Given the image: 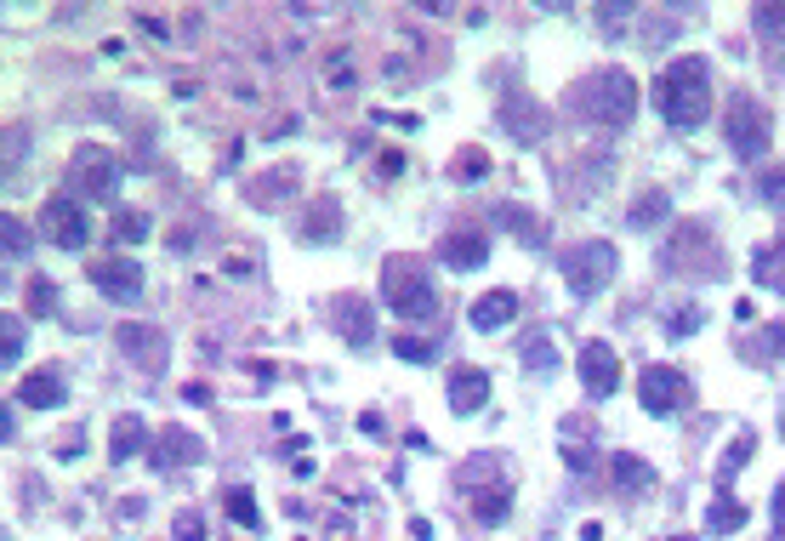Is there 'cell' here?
<instances>
[{
    "instance_id": "obj_46",
    "label": "cell",
    "mask_w": 785,
    "mask_h": 541,
    "mask_svg": "<svg viewBox=\"0 0 785 541\" xmlns=\"http://www.w3.org/2000/svg\"><path fill=\"white\" fill-rule=\"evenodd\" d=\"M137 23H143V29H148V35H155V40H171V29H165V23H160V17H155V12H143V17H137Z\"/></svg>"
},
{
    "instance_id": "obj_13",
    "label": "cell",
    "mask_w": 785,
    "mask_h": 541,
    "mask_svg": "<svg viewBox=\"0 0 785 541\" xmlns=\"http://www.w3.org/2000/svg\"><path fill=\"white\" fill-rule=\"evenodd\" d=\"M91 285L103 291L109 303L132 308V303L143 297V262H137V257H132V262H125V257H109V262H97V268H91Z\"/></svg>"
},
{
    "instance_id": "obj_48",
    "label": "cell",
    "mask_w": 785,
    "mask_h": 541,
    "mask_svg": "<svg viewBox=\"0 0 785 541\" xmlns=\"http://www.w3.org/2000/svg\"><path fill=\"white\" fill-rule=\"evenodd\" d=\"M404 171V155H382V177H398Z\"/></svg>"
},
{
    "instance_id": "obj_41",
    "label": "cell",
    "mask_w": 785,
    "mask_h": 541,
    "mask_svg": "<svg viewBox=\"0 0 785 541\" xmlns=\"http://www.w3.org/2000/svg\"><path fill=\"white\" fill-rule=\"evenodd\" d=\"M592 17H598V29H603V35H610V40H615V35L626 29V23H631V17H638V12H631V7H598Z\"/></svg>"
},
{
    "instance_id": "obj_14",
    "label": "cell",
    "mask_w": 785,
    "mask_h": 541,
    "mask_svg": "<svg viewBox=\"0 0 785 541\" xmlns=\"http://www.w3.org/2000/svg\"><path fill=\"white\" fill-rule=\"evenodd\" d=\"M444 399H450L455 416H478L490 405V377L478 371V365H455L450 382H444Z\"/></svg>"
},
{
    "instance_id": "obj_37",
    "label": "cell",
    "mask_w": 785,
    "mask_h": 541,
    "mask_svg": "<svg viewBox=\"0 0 785 541\" xmlns=\"http://www.w3.org/2000/svg\"><path fill=\"white\" fill-rule=\"evenodd\" d=\"M757 194H763L769 206H780V211H785V165H769L763 177H757Z\"/></svg>"
},
{
    "instance_id": "obj_28",
    "label": "cell",
    "mask_w": 785,
    "mask_h": 541,
    "mask_svg": "<svg viewBox=\"0 0 785 541\" xmlns=\"http://www.w3.org/2000/svg\"><path fill=\"white\" fill-rule=\"evenodd\" d=\"M615 484H621V490H649V484H654V467H649L643 456L621 451V456H615Z\"/></svg>"
},
{
    "instance_id": "obj_23",
    "label": "cell",
    "mask_w": 785,
    "mask_h": 541,
    "mask_svg": "<svg viewBox=\"0 0 785 541\" xmlns=\"http://www.w3.org/2000/svg\"><path fill=\"white\" fill-rule=\"evenodd\" d=\"M751 280L763 285V291H780V297H785V239L757 245V251H751Z\"/></svg>"
},
{
    "instance_id": "obj_3",
    "label": "cell",
    "mask_w": 785,
    "mask_h": 541,
    "mask_svg": "<svg viewBox=\"0 0 785 541\" xmlns=\"http://www.w3.org/2000/svg\"><path fill=\"white\" fill-rule=\"evenodd\" d=\"M382 303H388L398 319H433V313H439L433 274H427L416 257H388V262H382Z\"/></svg>"
},
{
    "instance_id": "obj_44",
    "label": "cell",
    "mask_w": 785,
    "mask_h": 541,
    "mask_svg": "<svg viewBox=\"0 0 785 541\" xmlns=\"http://www.w3.org/2000/svg\"><path fill=\"white\" fill-rule=\"evenodd\" d=\"M774 541H785V479L774 484Z\"/></svg>"
},
{
    "instance_id": "obj_15",
    "label": "cell",
    "mask_w": 785,
    "mask_h": 541,
    "mask_svg": "<svg viewBox=\"0 0 785 541\" xmlns=\"http://www.w3.org/2000/svg\"><path fill=\"white\" fill-rule=\"evenodd\" d=\"M439 257H444V268H455V274H473V268L490 262V239L478 229H455V234H444Z\"/></svg>"
},
{
    "instance_id": "obj_4",
    "label": "cell",
    "mask_w": 785,
    "mask_h": 541,
    "mask_svg": "<svg viewBox=\"0 0 785 541\" xmlns=\"http://www.w3.org/2000/svg\"><path fill=\"white\" fill-rule=\"evenodd\" d=\"M723 137H728V155L734 160H763L769 155V143H774V114L763 97H751V91H734L728 97V109H723Z\"/></svg>"
},
{
    "instance_id": "obj_35",
    "label": "cell",
    "mask_w": 785,
    "mask_h": 541,
    "mask_svg": "<svg viewBox=\"0 0 785 541\" xmlns=\"http://www.w3.org/2000/svg\"><path fill=\"white\" fill-rule=\"evenodd\" d=\"M114 239H120V245L148 239V217H143V211H120V217H114Z\"/></svg>"
},
{
    "instance_id": "obj_26",
    "label": "cell",
    "mask_w": 785,
    "mask_h": 541,
    "mask_svg": "<svg viewBox=\"0 0 785 541\" xmlns=\"http://www.w3.org/2000/svg\"><path fill=\"white\" fill-rule=\"evenodd\" d=\"M473 513H478V525H506V513H513V490H506V484L473 490Z\"/></svg>"
},
{
    "instance_id": "obj_31",
    "label": "cell",
    "mask_w": 785,
    "mask_h": 541,
    "mask_svg": "<svg viewBox=\"0 0 785 541\" xmlns=\"http://www.w3.org/2000/svg\"><path fill=\"white\" fill-rule=\"evenodd\" d=\"M17 359H23V319L0 313V371H12Z\"/></svg>"
},
{
    "instance_id": "obj_1",
    "label": "cell",
    "mask_w": 785,
    "mask_h": 541,
    "mask_svg": "<svg viewBox=\"0 0 785 541\" xmlns=\"http://www.w3.org/2000/svg\"><path fill=\"white\" fill-rule=\"evenodd\" d=\"M654 109H661V120L677 132L706 126V114H712V63L695 58V52L672 58L661 69V81H654Z\"/></svg>"
},
{
    "instance_id": "obj_7",
    "label": "cell",
    "mask_w": 785,
    "mask_h": 541,
    "mask_svg": "<svg viewBox=\"0 0 785 541\" xmlns=\"http://www.w3.org/2000/svg\"><path fill=\"white\" fill-rule=\"evenodd\" d=\"M615 268H621V251H615L610 239H580V245H569V251H564V280H569L575 297H587V303L615 280Z\"/></svg>"
},
{
    "instance_id": "obj_9",
    "label": "cell",
    "mask_w": 785,
    "mask_h": 541,
    "mask_svg": "<svg viewBox=\"0 0 785 541\" xmlns=\"http://www.w3.org/2000/svg\"><path fill=\"white\" fill-rule=\"evenodd\" d=\"M40 223H46V234H52V245H63V251H86L91 245V217H86V206L74 200V194H52V200L40 206Z\"/></svg>"
},
{
    "instance_id": "obj_38",
    "label": "cell",
    "mask_w": 785,
    "mask_h": 541,
    "mask_svg": "<svg viewBox=\"0 0 785 541\" xmlns=\"http://www.w3.org/2000/svg\"><path fill=\"white\" fill-rule=\"evenodd\" d=\"M524 371H536V377H552V342L547 336H536L524 348Z\"/></svg>"
},
{
    "instance_id": "obj_18",
    "label": "cell",
    "mask_w": 785,
    "mask_h": 541,
    "mask_svg": "<svg viewBox=\"0 0 785 541\" xmlns=\"http://www.w3.org/2000/svg\"><path fill=\"white\" fill-rule=\"evenodd\" d=\"M518 319V297L513 291H485V297L473 303V331H506Z\"/></svg>"
},
{
    "instance_id": "obj_27",
    "label": "cell",
    "mask_w": 785,
    "mask_h": 541,
    "mask_svg": "<svg viewBox=\"0 0 785 541\" xmlns=\"http://www.w3.org/2000/svg\"><path fill=\"white\" fill-rule=\"evenodd\" d=\"M746 519H751V513H746L740 502H734V496H717L712 507H706V530H712V536H734V530H746Z\"/></svg>"
},
{
    "instance_id": "obj_12",
    "label": "cell",
    "mask_w": 785,
    "mask_h": 541,
    "mask_svg": "<svg viewBox=\"0 0 785 541\" xmlns=\"http://www.w3.org/2000/svg\"><path fill=\"white\" fill-rule=\"evenodd\" d=\"M575 377H580V388H587L592 399H610V393L621 388V359H615L610 342H587L580 359H575Z\"/></svg>"
},
{
    "instance_id": "obj_20",
    "label": "cell",
    "mask_w": 785,
    "mask_h": 541,
    "mask_svg": "<svg viewBox=\"0 0 785 541\" xmlns=\"http://www.w3.org/2000/svg\"><path fill=\"white\" fill-rule=\"evenodd\" d=\"M194 462H206V445H199L188 428H165V433H160L155 467H194Z\"/></svg>"
},
{
    "instance_id": "obj_45",
    "label": "cell",
    "mask_w": 785,
    "mask_h": 541,
    "mask_svg": "<svg viewBox=\"0 0 785 541\" xmlns=\"http://www.w3.org/2000/svg\"><path fill=\"white\" fill-rule=\"evenodd\" d=\"M331 86H336V91H347V86H353V63H347V58H336V63H331Z\"/></svg>"
},
{
    "instance_id": "obj_34",
    "label": "cell",
    "mask_w": 785,
    "mask_h": 541,
    "mask_svg": "<svg viewBox=\"0 0 785 541\" xmlns=\"http://www.w3.org/2000/svg\"><path fill=\"white\" fill-rule=\"evenodd\" d=\"M393 354H398V359H410V365H427V359H439V342H427V336H404V331H398Z\"/></svg>"
},
{
    "instance_id": "obj_42",
    "label": "cell",
    "mask_w": 785,
    "mask_h": 541,
    "mask_svg": "<svg viewBox=\"0 0 785 541\" xmlns=\"http://www.w3.org/2000/svg\"><path fill=\"white\" fill-rule=\"evenodd\" d=\"M17 155H23V137H0V183H7V171H12Z\"/></svg>"
},
{
    "instance_id": "obj_43",
    "label": "cell",
    "mask_w": 785,
    "mask_h": 541,
    "mask_svg": "<svg viewBox=\"0 0 785 541\" xmlns=\"http://www.w3.org/2000/svg\"><path fill=\"white\" fill-rule=\"evenodd\" d=\"M564 462H569V467H575V474H587V467H592V462H598V456H592V451H587V445H564Z\"/></svg>"
},
{
    "instance_id": "obj_25",
    "label": "cell",
    "mask_w": 785,
    "mask_h": 541,
    "mask_svg": "<svg viewBox=\"0 0 785 541\" xmlns=\"http://www.w3.org/2000/svg\"><path fill=\"white\" fill-rule=\"evenodd\" d=\"M29 251H35V229L23 223V217L0 211V257H7V262H23Z\"/></svg>"
},
{
    "instance_id": "obj_49",
    "label": "cell",
    "mask_w": 785,
    "mask_h": 541,
    "mask_svg": "<svg viewBox=\"0 0 785 541\" xmlns=\"http://www.w3.org/2000/svg\"><path fill=\"white\" fill-rule=\"evenodd\" d=\"M410 536H416V541H433V525H427V519H416V525H410Z\"/></svg>"
},
{
    "instance_id": "obj_11",
    "label": "cell",
    "mask_w": 785,
    "mask_h": 541,
    "mask_svg": "<svg viewBox=\"0 0 785 541\" xmlns=\"http://www.w3.org/2000/svg\"><path fill=\"white\" fill-rule=\"evenodd\" d=\"M114 342H120V348L137 359V371H143V377H160V371H165V359H171V342H165V331L143 325V319H125V325L114 331Z\"/></svg>"
},
{
    "instance_id": "obj_40",
    "label": "cell",
    "mask_w": 785,
    "mask_h": 541,
    "mask_svg": "<svg viewBox=\"0 0 785 541\" xmlns=\"http://www.w3.org/2000/svg\"><path fill=\"white\" fill-rule=\"evenodd\" d=\"M700 325H706V313H700V308L689 303V308H677V313L666 319V336H695Z\"/></svg>"
},
{
    "instance_id": "obj_22",
    "label": "cell",
    "mask_w": 785,
    "mask_h": 541,
    "mask_svg": "<svg viewBox=\"0 0 785 541\" xmlns=\"http://www.w3.org/2000/svg\"><path fill=\"white\" fill-rule=\"evenodd\" d=\"M17 405H29V410H58V405H63V377L29 371V377L17 382Z\"/></svg>"
},
{
    "instance_id": "obj_33",
    "label": "cell",
    "mask_w": 785,
    "mask_h": 541,
    "mask_svg": "<svg viewBox=\"0 0 785 541\" xmlns=\"http://www.w3.org/2000/svg\"><path fill=\"white\" fill-rule=\"evenodd\" d=\"M751 451H757V433H740V439H734L728 456H723V467H717V484H728L734 474H740V467L751 462Z\"/></svg>"
},
{
    "instance_id": "obj_17",
    "label": "cell",
    "mask_w": 785,
    "mask_h": 541,
    "mask_svg": "<svg viewBox=\"0 0 785 541\" xmlns=\"http://www.w3.org/2000/svg\"><path fill=\"white\" fill-rule=\"evenodd\" d=\"M495 223L513 234L518 245H547V217L541 211H529V206H518V200H506V206H495Z\"/></svg>"
},
{
    "instance_id": "obj_47",
    "label": "cell",
    "mask_w": 785,
    "mask_h": 541,
    "mask_svg": "<svg viewBox=\"0 0 785 541\" xmlns=\"http://www.w3.org/2000/svg\"><path fill=\"white\" fill-rule=\"evenodd\" d=\"M12 433H17V422H12V410H7V405H0V445H7V439H12Z\"/></svg>"
},
{
    "instance_id": "obj_29",
    "label": "cell",
    "mask_w": 785,
    "mask_h": 541,
    "mask_svg": "<svg viewBox=\"0 0 785 541\" xmlns=\"http://www.w3.org/2000/svg\"><path fill=\"white\" fill-rule=\"evenodd\" d=\"M450 177H455V183H485V177H490V155H485V149H455Z\"/></svg>"
},
{
    "instance_id": "obj_16",
    "label": "cell",
    "mask_w": 785,
    "mask_h": 541,
    "mask_svg": "<svg viewBox=\"0 0 785 541\" xmlns=\"http://www.w3.org/2000/svg\"><path fill=\"white\" fill-rule=\"evenodd\" d=\"M342 239V200L336 194H319L308 223H302V245H336Z\"/></svg>"
},
{
    "instance_id": "obj_51",
    "label": "cell",
    "mask_w": 785,
    "mask_h": 541,
    "mask_svg": "<svg viewBox=\"0 0 785 541\" xmlns=\"http://www.w3.org/2000/svg\"><path fill=\"white\" fill-rule=\"evenodd\" d=\"M672 541H689V536H672Z\"/></svg>"
},
{
    "instance_id": "obj_24",
    "label": "cell",
    "mask_w": 785,
    "mask_h": 541,
    "mask_svg": "<svg viewBox=\"0 0 785 541\" xmlns=\"http://www.w3.org/2000/svg\"><path fill=\"white\" fill-rule=\"evenodd\" d=\"M666 217H672V194H666V188H649V194H638V200H631L626 223H631V229H661Z\"/></svg>"
},
{
    "instance_id": "obj_8",
    "label": "cell",
    "mask_w": 785,
    "mask_h": 541,
    "mask_svg": "<svg viewBox=\"0 0 785 541\" xmlns=\"http://www.w3.org/2000/svg\"><path fill=\"white\" fill-rule=\"evenodd\" d=\"M495 120H501V132L513 137V143H541V137H547V126H552L547 103H541V97H529L524 86L501 91V103H495Z\"/></svg>"
},
{
    "instance_id": "obj_36",
    "label": "cell",
    "mask_w": 785,
    "mask_h": 541,
    "mask_svg": "<svg viewBox=\"0 0 785 541\" xmlns=\"http://www.w3.org/2000/svg\"><path fill=\"white\" fill-rule=\"evenodd\" d=\"M52 308H58V285L35 274V280H29V313H35V319H46Z\"/></svg>"
},
{
    "instance_id": "obj_21",
    "label": "cell",
    "mask_w": 785,
    "mask_h": 541,
    "mask_svg": "<svg viewBox=\"0 0 785 541\" xmlns=\"http://www.w3.org/2000/svg\"><path fill=\"white\" fill-rule=\"evenodd\" d=\"M751 29L763 35V52L780 69L785 63V7H780V0H774V7H751Z\"/></svg>"
},
{
    "instance_id": "obj_2",
    "label": "cell",
    "mask_w": 785,
    "mask_h": 541,
    "mask_svg": "<svg viewBox=\"0 0 785 541\" xmlns=\"http://www.w3.org/2000/svg\"><path fill=\"white\" fill-rule=\"evenodd\" d=\"M575 114L592 120V126H610V132L631 126V114H638V81H631V69H621V63L592 69L575 91Z\"/></svg>"
},
{
    "instance_id": "obj_39",
    "label": "cell",
    "mask_w": 785,
    "mask_h": 541,
    "mask_svg": "<svg viewBox=\"0 0 785 541\" xmlns=\"http://www.w3.org/2000/svg\"><path fill=\"white\" fill-rule=\"evenodd\" d=\"M171 536H176V541H206V519H199L194 507H183V513L171 519Z\"/></svg>"
},
{
    "instance_id": "obj_19",
    "label": "cell",
    "mask_w": 785,
    "mask_h": 541,
    "mask_svg": "<svg viewBox=\"0 0 785 541\" xmlns=\"http://www.w3.org/2000/svg\"><path fill=\"white\" fill-rule=\"evenodd\" d=\"M148 451V422L132 410V416H114V433H109V462H132Z\"/></svg>"
},
{
    "instance_id": "obj_32",
    "label": "cell",
    "mask_w": 785,
    "mask_h": 541,
    "mask_svg": "<svg viewBox=\"0 0 785 541\" xmlns=\"http://www.w3.org/2000/svg\"><path fill=\"white\" fill-rule=\"evenodd\" d=\"M751 354H757V365H785V325L774 319V325H763V336L751 342Z\"/></svg>"
},
{
    "instance_id": "obj_10",
    "label": "cell",
    "mask_w": 785,
    "mask_h": 541,
    "mask_svg": "<svg viewBox=\"0 0 785 541\" xmlns=\"http://www.w3.org/2000/svg\"><path fill=\"white\" fill-rule=\"evenodd\" d=\"M638 399L649 416H672L689 405V377L672 371V365H643L638 371Z\"/></svg>"
},
{
    "instance_id": "obj_6",
    "label": "cell",
    "mask_w": 785,
    "mask_h": 541,
    "mask_svg": "<svg viewBox=\"0 0 785 541\" xmlns=\"http://www.w3.org/2000/svg\"><path fill=\"white\" fill-rule=\"evenodd\" d=\"M69 194L81 206H109L120 194V160L109 149H97V143H86V149L69 160Z\"/></svg>"
},
{
    "instance_id": "obj_50",
    "label": "cell",
    "mask_w": 785,
    "mask_h": 541,
    "mask_svg": "<svg viewBox=\"0 0 785 541\" xmlns=\"http://www.w3.org/2000/svg\"><path fill=\"white\" fill-rule=\"evenodd\" d=\"M780 439H785V410H780Z\"/></svg>"
},
{
    "instance_id": "obj_30",
    "label": "cell",
    "mask_w": 785,
    "mask_h": 541,
    "mask_svg": "<svg viewBox=\"0 0 785 541\" xmlns=\"http://www.w3.org/2000/svg\"><path fill=\"white\" fill-rule=\"evenodd\" d=\"M222 507H228V519H234V525H245V530H262V513H257V502H250V490H245V484L228 490Z\"/></svg>"
},
{
    "instance_id": "obj_5",
    "label": "cell",
    "mask_w": 785,
    "mask_h": 541,
    "mask_svg": "<svg viewBox=\"0 0 785 541\" xmlns=\"http://www.w3.org/2000/svg\"><path fill=\"white\" fill-rule=\"evenodd\" d=\"M661 268H666V274L723 280V274H728V257H723L717 234L706 229V223H677V234L666 239V251H661Z\"/></svg>"
}]
</instances>
